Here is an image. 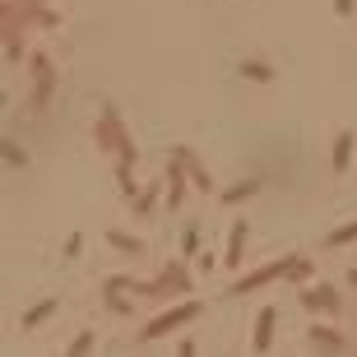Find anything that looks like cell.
Segmentation results:
<instances>
[{"mask_svg":"<svg viewBox=\"0 0 357 357\" xmlns=\"http://www.w3.org/2000/svg\"><path fill=\"white\" fill-rule=\"evenodd\" d=\"M302 306L311 311V315H339L343 311V297H339V288L334 283H315V288H302Z\"/></svg>","mask_w":357,"mask_h":357,"instance_id":"7","label":"cell"},{"mask_svg":"<svg viewBox=\"0 0 357 357\" xmlns=\"http://www.w3.org/2000/svg\"><path fill=\"white\" fill-rule=\"evenodd\" d=\"M274 279H283V260H269V264H260V269L241 274V279H232L228 293H232V297H250V293H260V288H269Z\"/></svg>","mask_w":357,"mask_h":357,"instance_id":"6","label":"cell"},{"mask_svg":"<svg viewBox=\"0 0 357 357\" xmlns=\"http://www.w3.org/2000/svg\"><path fill=\"white\" fill-rule=\"evenodd\" d=\"M93 144L98 149H102V154H125V149H130V130H125V121H121V111L111 107V102H102V107H98V125H93Z\"/></svg>","mask_w":357,"mask_h":357,"instance_id":"2","label":"cell"},{"mask_svg":"<svg viewBox=\"0 0 357 357\" xmlns=\"http://www.w3.org/2000/svg\"><path fill=\"white\" fill-rule=\"evenodd\" d=\"M334 15H339V19H353L357 15V0H334Z\"/></svg>","mask_w":357,"mask_h":357,"instance_id":"27","label":"cell"},{"mask_svg":"<svg viewBox=\"0 0 357 357\" xmlns=\"http://www.w3.org/2000/svg\"><path fill=\"white\" fill-rule=\"evenodd\" d=\"M357 241V218H348L343 228H334V232H325V250H343Z\"/></svg>","mask_w":357,"mask_h":357,"instance_id":"19","label":"cell"},{"mask_svg":"<svg viewBox=\"0 0 357 357\" xmlns=\"http://www.w3.org/2000/svg\"><path fill=\"white\" fill-rule=\"evenodd\" d=\"M353 149H357V130H339L334 144H329V172L343 176V172L353 167Z\"/></svg>","mask_w":357,"mask_h":357,"instance_id":"10","label":"cell"},{"mask_svg":"<svg viewBox=\"0 0 357 357\" xmlns=\"http://www.w3.org/2000/svg\"><path fill=\"white\" fill-rule=\"evenodd\" d=\"M102 306H107L111 315H135V311H140V297L121 293V288H102Z\"/></svg>","mask_w":357,"mask_h":357,"instance_id":"15","label":"cell"},{"mask_svg":"<svg viewBox=\"0 0 357 357\" xmlns=\"http://www.w3.org/2000/svg\"><path fill=\"white\" fill-rule=\"evenodd\" d=\"M237 70H241V79H250V84H274V79H279V70L269 61H260V56H246Z\"/></svg>","mask_w":357,"mask_h":357,"instance_id":"17","label":"cell"},{"mask_svg":"<svg viewBox=\"0 0 357 357\" xmlns=\"http://www.w3.org/2000/svg\"><path fill=\"white\" fill-rule=\"evenodd\" d=\"M315 274V264H311V255H283V279L293 283V288H302V283Z\"/></svg>","mask_w":357,"mask_h":357,"instance_id":"16","label":"cell"},{"mask_svg":"<svg viewBox=\"0 0 357 357\" xmlns=\"http://www.w3.org/2000/svg\"><path fill=\"white\" fill-rule=\"evenodd\" d=\"M195 293V279H190V264L181 260H167L163 274L149 279V302H172V297H190Z\"/></svg>","mask_w":357,"mask_h":357,"instance_id":"4","label":"cell"},{"mask_svg":"<svg viewBox=\"0 0 357 357\" xmlns=\"http://www.w3.org/2000/svg\"><path fill=\"white\" fill-rule=\"evenodd\" d=\"M214 264H218V255H214V250H200V255H195V269H200V274H209Z\"/></svg>","mask_w":357,"mask_h":357,"instance_id":"26","label":"cell"},{"mask_svg":"<svg viewBox=\"0 0 357 357\" xmlns=\"http://www.w3.org/2000/svg\"><path fill=\"white\" fill-rule=\"evenodd\" d=\"M348 283H353V288H357V269H348Z\"/></svg>","mask_w":357,"mask_h":357,"instance_id":"29","label":"cell"},{"mask_svg":"<svg viewBox=\"0 0 357 357\" xmlns=\"http://www.w3.org/2000/svg\"><path fill=\"white\" fill-rule=\"evenodd\" d=\"M93 343H98L93 329H79L75 339H70V348H65V353H70V357H84V353H93Z\"/></svg>","mask_w":357,"mask_h":357,"instance_id":"23","label":"cell"},{"mask_svg":"<svg viewBox=\"0 0 357 357\" xmlns=\"http://www.w3.org/2000/svg\"><path fill=\"white\" fill-rule=\"evenodd\" d=\"M204 241H200V223H186L181 228V255H200Z\"/></svg>","mask_w":357,"mask_h":357,"instance_id":"22","label":"cell"},{"mask_svg":"<svg viewBox=\"0 0 357 357\" xmlns=\"http://www.w3.org/2000/svg\"><path fill=\"white\" fill-rule=\"evenodd\" d=\"M56 311H61V297H42V302H33V306L19 315V325H24V329H37V325H47Z\"/></svg>","mask_w":357,"mask_h":357,"instance_id":"14","label":"cell"},{"mask_svg":"<svg viewBox=\"0 0 357 357\" xmlns=\"http://www.w3.org/2000/svg\"><path fill=\"white\" fill-rule=\"evenodd\" d=\"M158 200H163V186H149V190H135V195H130V214H135V218H154V209H158Z\"/></svg>","mask_w":357,"mask_h":357,"instance_id":"18","label":"cell"},{"mask_svg":"<svg viewBox=\"0 0 357 357\" xmlns=\"http://www.w3.org/2000/svg\"><path fill=\"white\" fill-rule=\"evenodd\" d=\"M172 158H181V163H186V167H190V186L200 190V195H214V176H209V167H204L200 158L190 154L186 144H172Z\"/></svg>","mask_w":357,"mask_h":357,"instance_id":"11","label":"cell"},{"mask_svg":"<svg viewBox=\"0 0 357 357\" xmlns=\"http://www.w3.org/2000/svg\"><path fill=\"white\" fill-rule=\"evenodd\" d=\"M24 51H28V42H24V28H5V61L19 65V61H24Z\"/></svg>","mask_w":357,"mask_h":357,"instance_id":"20","label":"cell"},{"mask_svg":"<svg viewBox=\"0 0 357 357\" xmlns=\"http://www.w3.org/2000/svg\"><path fill=\"white\" fill-rule=\"evenodd\" d=\"M79 250H84V232H70L65 237V260H79Z\"/></svg>","mask_w":357,"mask_h":357,"instance_id":"25","label":"cell"},{"mask_svg":"<svg viewBox=\"0 0 357 357\" xmlns=\"http://www.w3.org/2000/svg\"><path fill=\"white\" fill-rule=\"evenodd\" d=\"M306 343L311 348H325V353H343V348H348V334H343L339 325H320V320H315V325L306 329Z\"/></svg>","mask_w":357,"mask_h":357,"instance_id":"12","label":"cell"},{"mask_svg":"<svg viewBox=\"0 0 357 357\" xmlns=\"http://www.w3.org/2000/svg\"><path fill=\"white\" fill-rule=\"evenodd\" d=\"M274 325H279V311L260 306L255 311V329H250V353H269L274 348Z\"/></svg>","mask_w":357,"mask_h":357,"instance_id":"9","label":"cell"},{"mask_svg":"<svg viewBox=\"0 0 357 357\" xmlns=\"http://www.w3.org/2000/svg\"><path fill=\"white\" fill-rule=\"evenodd\" d=\"M107 241L121 250V255H144V241H140V237H130V232H107Z\"/></svg>","mask_w":357,"mask_h":357,"instance_id":"21","label":"cell"},{"mask_svg":"<svg viewBox=\"0 0 357 357\" xmlns=\"http://www.w3.org/2000/svg\"><path fill=\"white\" fill-rule=\"evenodd\" d=\"M186 190H190V167L181 163V158L167 154V176H163V204H167L172 214L186 204Z\"/></svg>","mask_w":357,"mask_h":357,"instance_id":"5","label":"cell"},{"mask_svg":"<svg viewBox=\"0 0 357 357\" xmlns=\"http://www.w3.org/2000/svg\"><path fill=\"white\" fill-rule=\"evenodd\" d=\"M176 353H181V357H195V339H176Z\"/></svg>","mask_w":357,"mask_h":357,"instance_id":"28","label":"cell"},{"mask_svg":"<svg viewBox=\"0 0 357 357\" xmlns=\"http://www.w3.org/2000/svg\"><path fill=\"white\" fill-rule=\"evenodd\" d=\"M28 75H33L28 107H33V111H47L51 98H56V65H51L47 51H28Z\"/></svg>","mask_w":357,"mask_h":357,"instance_id":"3","label":"cell"},{"mask_svg":"<svg viewBox=\"0 0 357 357\" xmlns=\"http://www.w3.org/2000/svg\"><path fill=\"white\" fill-rule=\"evenodd\" d=\"M246 241H250V218H232V228H228V255H223V264L228 269H241V260H246Z\"/></svg>","mask_w":357,"mask_h":357,"instance_id":"8","label":"cell"},{"mask_svg":"<svg viewBox=\"0 0 357 357\" xmlns=\"http://www.w3.org/2000/svg\"><path fill=\"white\" fill-rule=\"evenodd\" d=\"M5 163H10V167H28V154H24V149H19V144L15 140H5Z\"/></svg>","mask_w":357,"mask_h":357,"instance_id":"24","label":"cell"},{"mask_svg":"<svg viewBox=\"0 0 357 357\" xmlns=\"http://www.w3.org/2000/svg\"><path fill=\"white\" fill-rule=\"evenodd\" d=\"M260 195V176H246V181H232L228 190H218V204H228V209H237V204H246Z\"/></svg>","mask_w":357,"mask_h":357,"instance_id":"13","label":"cell"},{"mask_svg":"<svg viewBox=\"0 0 357 357\" xmlns=\"http://www.w3.org/2000/svg\"><path fill=\"white\" fill-rule=\"evenodd\" d=\"M200 315H204V302H200V297H181L176 306L158 311L154 320H144V325H140V339L144 343H158V339H167V334H176V329H186L190 320H200Z\"/></svg>","mask_w":357,"mask_h":357,"instance_id":"1","label":"cell"}]
</instances>
